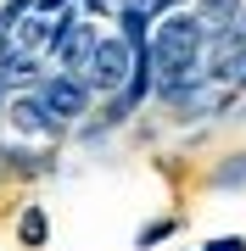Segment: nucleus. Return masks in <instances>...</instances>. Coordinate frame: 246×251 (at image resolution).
Returning <instances> with one entry per match:
<instances>
[{
	"label": "nucleus",
	"instance_id": "1",
	"mask_svg": "<svg viewBox=\"0 0 246 251\" xmlns=\"http://www.w3.org/2000/svg\"><path fill=\"white\" fill-rule=\"evenodd\" d=\"M129 73H135V50H129L118 34H95L90 62H84L79 78L90 84V90H101V95H118L123 84H129Z\"/></svg>",
	"mask_w": 246,
	"mask_h": 251
},
{
	"label": "nucleus",
	"instance_id": "2",
	"mask_svg": "<svg viewBox=\"0 0 246 251\" xmlns=\"http://www.w3.org/2000/svg\"><path fill=\"white\" fill-rule=\"evenodd\" d=\"M39 106L67 128V123H79V117H90L95 90L84 78H73V73H45V78H39Z\"/></svg>",
	"mask_w": 246,
	"mask_h": 251
},
{
	"label": "nucleus",
	"instance_id": "3",
	"mask_svg": "<svg viewBox=\"0 0 246 251\" xmlns=\"http://www.w3.org/2000/svg\"><path fill=\"white\" fill-rule=\"evenodd\" d=\"M95 34H101V28L90 23V17H79V11H67V17H62V28H56V34H51V62H56V73H73V78H79V73H84V62H90V45H95Z\"/></svg>",
	"mask_w": 246,
	"mask_h": 251
},
{
	"label": "nucleus",
	"instance_id": "4",
	"mask_svg": "<svg viewBox=\"0 0 246 251\" xmlns=\"http://www.w3.org/2000/svg\"><path fill=\"white\" fill-rule=\"evenodd\" d=\"M62 17H67V11H28V17L17 23V28H11V34H6V50H23V56H39V50H45L51 45V34H56V28H62Z\"/></svg>",
	"mask_w": 246,
	"mask_h": 251
},
{
	"label": "nucleus",
	"instance_id": "5",
	"mask_svg": "<svg viewBox=\"0 0 246 251\" xmlns=\"http://www.w3.org/2000/svg\"><path fill=\"white\" fill-rule=\"evenodd\" d=\"M112 17H118V39L129 50H146V39H151V6L146 0H118V6H112Z\"/></svg>",
	"mask_w": 246,
	"mask_h": 251
},
{
	"label": "nucleus",
	"instance_id": "6",
	"mask_svg": "<svg viewBox=\"0 0 246 251\" xmlns=\"http://www.w3.org/2000/svg\"><path fill=\"white\" fill-rule=\"evenodd\" d=\"M6 117H11V128H23V134H62V123L39 106V95H11Z\"/></svg>",
	"mask_w": 246,
	"mask_h": 251
},
{
	"label": "nucleus",
	"instance_id": "7",
	"mask_svg": "<svg viewBox=\"0 0 246 251\" xmlns=\"http://www.w3.org/2000/svg\"><path fill=\"white\" fill-rule=\"evenodd\" d=\"M191 17L201 23V34H219V28H229V23L241 17V0H196Z\"/></svg>",
	"mask_w": 246,
	"mask_h": 251
},
{
	"label": "nucleus",
	"instance_id": "8",
	"mask_svg": "<svg viewBox=\"0 0 246 251\" xmlns=\"http://www.w3.org/2000/svg\"><path fill=\"white\" fill-rule=\"evenodd\" d=\"M17 240L28 246V251H39L51 240V218H45V206H23L17 212Z\"/></svg>",
	"mask_w": 246,
	"mask_h": 251
},
{
	"label": "nucleus",
	"instance_id": "9",
	"mask_svg": "<svg viewBox=\"0 0 246 251\" xmlns=\"http://www.w3.org/2000/svg\"><path fill=\"white\" fill-rule=\"evenodd\" d=\"M173 229H179V224H173V218H157V224H146V229L135 234V246H140V251H146V246H163V240H168Z\"/></svg>",
	"mask_w": 246,
	"mask_h": 251
},
{
	"label": "nucleus",
	"instance_id": "10",
	"mask_svg": "<svg viewBox=\"0 0 246 251\" xmlns=\"http://www.w3.org/2000/svg\"><path fill=\"white\" fill-rule=\"evenodd\" d=\"M34 6H39V0H6V6H0V34H11V28H17Z\"/></svg>",
	"mask_w": 246,
	"mask_h": 251
},
{
	"label": "nucleus",
	"instance_id": "11",
	"mask_svg": "<svg viewBox=\"0 0 246 251\" xmlns=\"http://www.w3.org/2000/svg\"><path fill=\"white\" fill-rule=\"evenodd\" d=\"M118 0H79V17H112Z\"/></svg>",
	"mask_w": 246,
	"mask_h": 251
},
{
	"label": "nucleus",
	"instance_id": "12",
	"mask_svg": "<svg viewBox=\"0 0 246 251\" xmlns=\"http://www.w3.org/2000/svg\"><path fill=\"white\" fill-rule=\"evenodd\" d=\"M201 251H246V240H241V234H219V240H207Z\"/></svg>",
	"mask_w": 246,
	"mask_h": 251
},
{
	"label": "nucleus",
	"instance_id": "13",
	"mask_svg": "<svg viewBox=\"0 0 246 251\" xmlns=\"http://www.w3.org/2000/svg\"><path fill=\"white\" fill-rule=\"evenodd\" d=\"M229 179H235V184L246 179V156H241V162H224V168H219V184H229Z\"/></svg>",
	"mask_w": 246,
	"mask_h": 251
},
{
	"label": "nucleus",
	"instance_id": "14",
	"mask_svg": "<svg viewBox=\"0 0 246 251\" xmlns=\"http://www.w3.org/2000/svg\"><path fill=\"white\" fill-rule=\"evenodd\" d=\"M235 34H241V45H246V0H241V17H235Z\"/></svg>",
	"mask_w": 246,
	"mask_h": 251
},
{
	"label": "nucleus",
	"instance_id": "15",
	"mask_svg": "<svg viewBox=\"0 0 246 251\" xmlns=\"http://www.w3.org/2000/svg\"><path fill=\"white\" fill-rule=\"evenodd\" d=\"M6 100H11V84H6V78H0V112H6Z\"/></svg>",
	"mask_w": 246,
	"mask_h": 251
}]
</instances>
